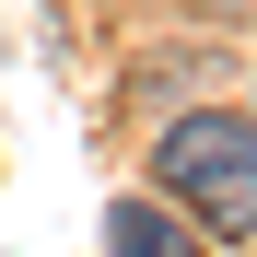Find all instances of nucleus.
<instances>
[{
    "label": "nucleus",
    "mask_w": 257,
    "mask_h": 257,
    "mask_svg": "<svg viewBox=\"0 0 257 257\" xmlns=\"http://www.w3.org/2000/svg\"><path fill=\"white\" fill-rule=\"evenodd\" d=\"M152 176L176 187V199H199L222 234H257V117H234V105L176 117L164 152H152Z\"/></svg>",
    "instance_id": "nucleus-1"
},
{
    "label": "nucleus",
    "mask_w": 257,
    "mask_h": 257,
    "mask_svg": "<svg viewBox=\"0 0 257 257\" xmlns=\"http://www.w3.org/2000/svg\"><path fill=\"white\" fill-rule=\"evenodd\" d=\"M105 257H199V245H187V222L164 199H117L105 210Z\"/></svg>",
    "instance_id": "nucleus-2"
}]
</instances>
